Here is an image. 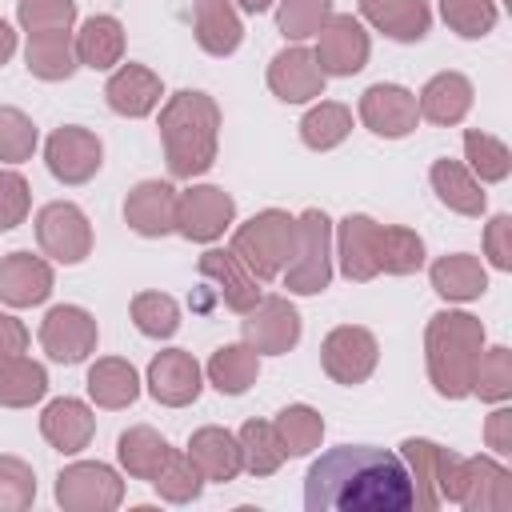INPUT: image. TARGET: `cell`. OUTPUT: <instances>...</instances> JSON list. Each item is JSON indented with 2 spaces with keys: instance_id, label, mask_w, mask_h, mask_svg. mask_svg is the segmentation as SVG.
Instances as JSON below:
<instances>
[{
  "instance_id": "6da1fadb",
  "label": "cell",
  "mask_w": 512,
  "mask_h": 512,
  "mask_svg": "<svg viewBox=\"0 0 512 512\" xmlns=\"http://www.w3.org/2000/svg\"><path fill=\"white\" fill-rule=\"evenodd\" d=\"M308 512H408L416 508L404 456L372 444H340L304 476Z\"/></svg>"
},
{
  "instance_id": "7a4b0ae2",
  "label": "cell",
  "mask_w": 512,
  "mask_h": 512,
  "mask_svg": "<svg viewBox=\"0 0 512 512\" xmlns=\"http://www.w3.org/2000/svg\"><path fill=\"white\" fill-rule=\"evenodd\" d=\"M160 140H164V160L176 180H192L212 168L216 160V140H220V108L204 92H176L160 108Z\"/></svg>"
},
{
  "instance_id": "3957f363",
  "label": "cell",
  "mask_w": 512,
  "mask_h": 512,
  "mask_svg": "<svg viewBox=\"0 0 512 512\" xmlns=\"http://www.w3.org/2000/svg\"><path fill=\"white\" fill-rule=\"evenodd\" d=\"M484 352V324L468 312H436L424 332L428 380L440 396L464 400L472 396V372Z\"/></svg>"
},
{
  "instance_id": "277c9868",
  "label": "cell",
  "mask_w": 512,
  "mask_h": 512,
  "mask_svg": "<svg viewBox=\"0 0 512 512\" xmlns=\"http://www.w3.org/2000/svg\"><path fill=\"white\" fill-rule=\"evenodd\" d=\"M292 244H296V220L280 208H264L232 232V252L256 280L280 276L292 256Z\"/></svg>"
},
{
  "instance_id": "5b68a950",
  "label": "cell",
  "mask_w": 512,
  "mask_h": 512,
  "mask_svg": "<svg viewBox=\"0 0 512 512\" xmlns=\"http://www.w3.org/2000/svg\"><path fill=\"white\" fill-rule=\"evenodd\" d=\"M284 284L296 296H316L332 280V220L320 208H308L296 220V244L284 264Z\"/></svg>"
},
{
  "instance_id": "8992f818",
  "label": "cell",
  "mask_w": 512,
  "mask_h": 512,
  "mask_svg": "<svg viewBox=\"0 0 512 512\" xmlns=\"http://www.w3.org/2000/svg\"><path fill=\"white\" fill-rule=\"evenodd\" d=\"M408 476H412V496L416 508H440V504H460V464L464 456L432 444V440H416L408 436L400 444Z\"/></svg>"
},
{
  "instance_id": "52a82bcc",
  "label": "cell",
  "mask_w": 512,
  "mask_h": 512,
  "mask_svg": "<svg viewBox=\"0 0 512 512\" xmlns=\"http://www.w3.org/2000/svg\"><path fill=\"white\" fill-rule=\"evenodd\" d=\"M56 500L68 512H112L124 500V484L108 464L80 460L56 476Z\"/></svg>"
},
{
  "instance_id": "ba28073f",
  "label": "cell",
  "mask_w": 512,
  "mask_h": 512,
  "mask_svg": "<svg viewBox=\"0 0 512 512\" xmlns=\"http://www.w3.org/2000/svg\"><path fill=\"white\" fill-rule=\"evenodd\" d=\"M376 360H380V344L368 328H356V324H340L324 336L320 344V364L324 372L336 380V384H364L372 372H376Z\"/></svg>"
},
{
  "instance_id": "9c48e42d",
  "label": "cell",
  "mask_w": 512,
  "mask_h": 512,
  "mask_svg": "<svg viewBox=\"0 0 512 512\" xmlns=\"http://www.w3.org/2000/svg\"><path fill=\"white\" fill-rule=\"evenodd\" d=\"M36 240H40L44 256H52L60 264H80L92 252V224H88V216L76 204L56 200V204H44L40 208V216H36Z\"/></svg>"
},
{
  "instance_id": "30bf717a",
  "label": "cell",
  "mask_w": 512,
  "mask_h": 512,
  "mask_svg": "<svg viewBox=\"0 0 512 512\" xmlns=\"http://www.w3.org/2000/svg\"><path fill=\"white\" fill-rule=\"evenodd\" d=\"M232 216H236V200L216 184H196L176 196V232L184 240L208 244L232 224Z\"/></svg>"
},
{
  "instance_id": "8fae6325",
  "label": "cell",
  "mask_w": 512,
  "mask_h": 512,
  "mask_svg": "<svg viewBox=\"0 0 512 512\" xmlns=\"http://www.w3.org/2000/svg\"><path fill=\"white\" fill-rule=\"evenodd\" d=\"M44 160H48V172L60 180V184H84L100 172V160H104V144L96 132L88 128H56L44 144Z\"/></svg>"
},
{
  "instance_id": "7c38bea8",
  "label": "cell",
  "mask_w": 512,
  "mask_h": 512,
  "mask_svg": "<svg viewBox=\"0 0 512 512\" xmlns=\"http://www.w3.org/2000/svg\"><path fill=\"white\" fill-rule=\"evenodd\" d=\"M316 36H320V44H316L312 56H316L324 76H352V72H360L368 64L372 44H368V32H364V24L356 16H336L332 12L328 24Z\"/></svg>"
},
{
  "instance_id": "4fadbf2b",
  "label": "cell",
  "mask_w": 512,
  "mask_h": 512,
  "mask_svg": "<svg viewBox=\"0 0 512 512\" xmlns=\"http://www.w3.org/2000/svg\"><path fill=\"white\" fill-rule=\"evenodd\" d=\"M244 344L268 356H280L288 348H296L300 340V316L284 296H260L248 312H244Z\"/></svg>"
},
{
  "instance_id": "5bb4252c",
  "label": "cell",
  "mask_w": 512,
  "mask_h": 512,
  "mask_svg": "<svg viewBox=\"0 0 512 512\" xmlns=\"http://www.w3.org/2000/svg\"><path fill=\"white\" fill-rule=\"evenodd\" d=\"M40 344L60 364H80L88 352H96V320L80 304H60L40 324Z\"/></svg>"
},
{
  "instance_id": "9a60e30c",
  "label": "cell",
  "mask_w": 512,
  "mask_h": 512,
  "mask_svg": "<svg viewBox=\"0 0 512 512\" xmlns=\"http://www.w3.org/2000/svg\"><path fill=\"white\" fill-rule=\"evenodd\" d=\"M360 120L384 136V140H400L416 128L420 112H416V96L400 84H372L364 96H360Z\"/></svg>"
},
{
  "instance_id": "2e32d148",
  "label": "cell",
  "mask_w": 512,
  "mask_h": 512,
  "mask_svg": "<svg viewBox=\"0 0 512 512\" xmlns=\"http://www.w3.org/2000/svg\"><path fill=\"white\" fill-rule=\"evenodd\" d=\"M324 80H328V76L320 72L316 56H312L308 48H300V44L276 52L272 64H268V88H272L284 104H304V100L324 96Z\"/></svg>"
},
{
  "instance_id": "e0dca14e",
  "label": "cell",
  "mask_w": 512,
  "mask_h": 512,
  "mask_svg": "<svg viewBox=\"0 0 512 512\" xmlns=\"http://www.w3.org/2000/svg\"><path fill=\"white\" fill-rule=\"evenodd\" d=\"M200 384H204V372H200L196 356L184 348H168L148 364V392L168 408L192 404L200 396Z\"/></svg>"
},
{
  "instance_id": "ac0fdd59",
  "label": "cell",
  "mask_w": 512,
  "mask_h": 512,
  "mask_svg": "<svg viewBox=\"0 0 512 512\" xmlns=\"http://www.w3.org/2000/svg\"><path fill=\"white\" fill-rule=\"evenodd\" d=\"M460 508L468 512H508L512 508V472L488 456L460 464Z\"/></svg>"
},
{
  "instance_id": "d6986e66",
  "label": "cell",
  "mask_w": 512,
  "mask_h": 512,
  "mask_svg": "<svg viewBox=\"0 0 512 512\" xmlns=\"http://www.w3.org/2000/svg\"><path fill=\"white\" fill-rule=\"evenodd\" d=\"M176 188L168 180H140L124 200V220L140 236H168L176 232Z\"/></svg>"
},
{
  "instance_id": "ffe728a7",
  "label": "cell",
  "mask_w": 512,
  "mask_h": 512,
  "mask_svg": "<svg viewBox=\"0 0 512 512\" xmlns=\"http://www.w3.org/2000/svg\"><path fill=\"white\" fill-rule=\"evenodd\" d=\"M376 240H380V224L364 212H348L336 228V256H340V272L356 284L380 276L376 268Z\"/></svg>"
},
{
  "instance_id": "44dd1931",
  "label": "cell",
  "mask_w": 512,
  "mask_h": 512,
  "mask_svg": "<svg viewBox=\"0 0 512 512\" xmlns=\"http://www.w3.org/2000/svg\"><path fill=\"white\" fill-rule=\"evenodd\" d=\"M52 292V268L48 260L32 252H8L0 260V300L12 308H32L44 304Z\"/></svg>"
},
{
  "instance_id": "7402d4cb",
  "label": "cell",
  "mask_w": 512,
  "mask_h": 512,
  "mask_svg": "<svg viewBox=\"0 0 512 512\" xmlns=\"http://www.w3.org/2000/svg\"><path fill=\"white\" fill-rule=\"evenodd\" d=\"M104 96H108V108L116 116L140 120L160 104V76L152 68H144V64H124V68H116L108 76Z\"/></svg>"
},
{
  "instance_id": "603a6c76",
  "label": "cell",
  "mask_w": 512,
  "mask_h": 512,
  "mask_svg": "<svg viewBox=\"0 0 512 512\" xmlns=\"http://www.w3.org/2000/svg\"><path fill=\"white\" fill-rule=\"evenodd\" d=\"M200 276L216 284L220 300L232 308V312H248L256 300H260V288H256V276L236 260V252L228 248H208L200 256Z\"/></svg>"
},
{
  "instance_id": "cb8c5ba5",
  "label": "cell",
  "mask_w": 512,
  "mask_h": 512,
  "mask_svg": "<svg viewBox=\"0 0 512 512\" xmlns=\"http://www.w3.org/2000/svg\"><path fill=\"white\" fill-rule=\"evenodd\" d=\"M188 456L192 464L200 468L204 480H216V484H228L240 476L244 468V456H240V440L228 432V428H196L192 440H188Z\"/></svg>"
},
{
  "instance_id": "d4e9b609",
  "label": "cell",
  "mask_w": 512,
  "mask_h": 512,
  "mask_svg": "<svg viewBox=\"0 0 512 512\" xmlns=\"http://www.w3.org/2000/svg\"><path fill=\"white\" fill-rule=\"evenodd\" d=\"M40 432L44 440L56 448V452H80L88 448L92 432H96V416L84 400H72V396H60L44 408L40 416Z\"/></svg>"
},
{
  "instance_id": "484cf974",
  "label": "cell",
  "mask_w": 512,
  "mask_h": 512,
  "mask_svg": "<svg viewBox=\"0 0 512 512\" xmlns=\"http://www.w3.org/2000/svg\"><path fill=\"white\" fill-rule=\"evenodd\" d=\"M192 28L208 56H232L244 40V24L228 0H192Z\"/></svg>"
},
{
  "instance_id": "4316f807",
  "label": "cell",
  "mask_w": 512,
  "mask_h": 512,
  "mask_svg": "<svg viewBox=\"0 0 512 512\" xmlns=\"http://www.w3.org/2000/svg\"><path fill=\"white\" fill-rule=\"evenodd\" d=\"M360 16L400 44L424 40L432 24V12L424 0H360Z\"/></svg>"
},
{
  "instance_id": "83f0119b",
  "label": "cell",
  "mask_w": 512,
  "mask_h": 512,
  "mask_svg": "<svg viewBox=\"0 0 512 512\" xmlns=\"http://www.w3.org/2000/svg\"><path fill=\"white\" fill-rule=\"evenodd\" d=\"M472 108V84L460 72H436L416 96V112L432 124H460Z\"/></svg>"
},
{
  "instance_id": "f1b7e54d",
  "label": "cell",
  "mask_w": 512,
  "mask_h": 512,
  "mask_svg": "<svg viewBox=\"0 0 512 512\" xmlns=\"http://www.w3.org/2000/svg\"><path fill=\"white\" fill-rule=\"evenodd\" d=\"M24 60H28V72L36 80H68L80 60H76V40L68 28H56V32H28V48H24Z\"/></svg>"
},
{
  "instance_id": "f546056e",
  "label": "cell",
  "mask_w": 512,
  "mask_h": 512,
  "mask_svg": "<svg viewBox=\"0 0 512 512\" xmlns=\"http://www.w3.org/2000/svg\"><path fill=\"white\" fill-rule=\"evenodd\" d=\"M428 180H432L440 204H448L452 212H460V216H480L484 212V188L460 160H448V156L432 160Z\"/></svg>"
},
{
  "instance_id": "4dcf8cb0",
  "label": "cell",
  "mask_w": 512,
  "mask_h": 512,
  "mask_svg": "<svg viewBox=\"0 0 512 512\" xmlns=\"http://www.w3.org/2000/svg\"><path fill=\"white\" fill-rule=\"evenodd\" d=\"M432 288H436L444 300L464 304V300L484 296V288H488V272H484V264H480L476 256H468V252H452V256H440V260L432 264Z\"/></svg>"
},
{
  "instance_id": "1f68e13d",
  "label": "cell",
  "mask_w": 512,
  "mask_h": 512,
  "mask_svg": "<svg viewBox=\"0 0 512 512\" xmlns=\"http://www.w3.org/2000/svg\"><path fill=\"white\" fill-rule=\"evenodd\" d=\"M124 56V28L116 16H88L76 32V60L84 68H112Z\"/></svg>"
},
{
  "instance_id": "d6a6232c",
  "label": "cell",
  "mask_w": 512,
  "mask_h": 512,
  "mask_svg": "<svg viewBox=\"0 0 512 512\" xmlns=\"http://www.w3.org/2000/svg\"><path fill=\"white\" fill-rule=\"evenodd\" d=\"M260 376V352L248 348V344H224L212 352L208 360V380L216 384V392L224 396H240L256 384Z\"/></svg>"
},
{
  "instance_id": "836d02e7",
  "label": "cell",
  "mask_w": 512,
  "mask_h": 512,
  "mask_svg": "<svg viewBox=\"0 0 512 512\" xmlns=\"http://www.w3.org/2000/svg\"><path fill=\"white\" fill-rule=\"evenodd\" d=\"M88 396L100 404V408H128L136 396H140V376L128 360H96L88 368Z\"/></svg>"
},
{
  "instance_id": "e575fe53",
  "label": "cell",
  "mask_w": 512,
  "mask_h": 512,
  "mask_svg": "<svg viewBox=\"0 0 512 512\" xmlns=\"http://www.w3.org/2000/svg\"><path fill=\"white\" fill-rule=\"evenodd\" d=\"M168 452H172L168 440L148 424H136V428L120 432V440H116V456H120L124 472L136 476V480H152Z\"/></svg>"
},
{
  "instance_id": "d590c367",
  "label": "cell",
  "mask_w": 512,
  "mask_h": 512,
  "mask_svg": "<svg viewBox=\"0 0 512 512\" xmlns=\"http://www.w3.org/2000/svg\"><path fill=\"white\" fill-rule=\"evenodd\" d=\"M48 392V372L44 364L28 360V356H12L0 360V404L4 408H28Z\"/></svg>"
},
{
  "instance_id": "8d00e7d4",
  "label": "cell",
  "mask_w": 512,
  "mask_h": 512,
  "mask_svg": "<svg viewBox=\"0 0 512 512\" xmlns=\"http://www.w3.org/2000/svg\"><path fill=\"white\" fill-rule=\"evenodd\" d=\"M424 264V240L412 228L400 224H380V240H376V268L388 276H408Z\"/></svg>"
},
{
  "instance_id": "74e56055",
  "label": "cell",
  "mask_w": 512,
  "mask_h": 512,
  "mask_svg": "<svg viewBox=\"0 0 512 512\" xmlns=\"http://www.w3.org/2000/svg\"><path fill=\"white\" fill-rule=\"evenodd\" d=\"M236 440H240L244 468H248L252 476H272V472L288 460V452H284V444H280V432H276V424H268V420H248Z\"/></svg>"
},
{
  "instance_id": "f35d334b",
  "label": "cell",
  "mask_w": 512,
  "mask_h": 512,
  "mask_svg": "<svg viewBox=\"0 0 512 512\" xmlns=\"http://www.w3.org/2000/svg\"><path fill=\"white\" fill-rule=\"evenodd\" d=\"M352 132V112L336 100H320L304 120H300V140L316 152H328L336 144H344V136Z\"/></svg>"
},
{
  "instance_id": "ab89813d",
  "label": "cell",
  "mask_w": 512,
  "mask_h": 512,
  "mask_svg": "<svg viewBox=\"0 0 512 512\" xmlns=\"http://www.w3.org/2000/svg\"><path fill=\"white\" fill-rule=\"evenodd\" d=\"M276 432H280V444L288 456H308L312 448H320V436H324V416L308 404H288L280 416H276Z\"/></svg>"
},
{
  "instance_id": "60d3db41",
  "label": "cell",
  "mask_w": 512,
  "mask_h": 512,
  "mask_svg": "<svg viewBox=\"0 0 512 512\" xmlns=\"http://www.w3.org/2000/svg\"><path fill=\"white\" fill-rule=\"evenodd\" d=\"M464 152H468V172H472L476 180H484V184H496V180H504V176L512 172V152H508V144L496 140V136H488V132L468 128V132H464Z\"/></svg>"
},
{
  "instance_id": "b9f144b4",
  "label": "cell",
  "mask_w": 512,
  "mask_h": 512,
  "mask_svg": "<svg viewBox=\"0 0 512 512\" xmlns=\"http://www.w3.org/2000/svg\"><path fill=\"white\" fill-rule=\"evenodd\" d=\"M152 484H156V492H160L164 500H172V504H188V500L200 496L204 476H200V468L192 464L188 452H176V448H172V452L164 456L160 472L152 476Z\"/></svg>"
},
{
  "instance_id": "7bdbcfd3",
  "label": "cell",
  "mask_w": 512,
  "mask_h": 512,
  "mask_svg": "<svg viewBox=\"0 0 512 512\" xmlns=\"http://www.w3.org/2000/svg\"><path fill=\"white\" fill-rule=\"evenodd\" d=\"M472 392L480 400H492V404H504L512 396V352L504 344L480 352L476 372H472Z\"/></svg>"
},
{
  "instance_id": "ee69618b",
  "label": "cell",
  "mask_w": 512,
  "mask_h": 512,
  "mask_svg": "<svg viewBox=\"0 0 512 512\" xmlns=\"http://www.w3.org/2000/svg\"><path fill=\"white\" fill-rule=\"evenodd\" d=\"M440 16L456 36L480 40L496 28V0H440Z\"/></svg>"
},
{
  "instance_id": "f6af8a7d",
  "label": "cell",
  "mask_w": 512,
  "mask_h": 512,
  "mask_svg": "<svg viewBox=\"0 0 512 512\" xmlns=\"http://www.w3.org/2000/svg\"><path fill=\"white\" fill-rule=\"evenodd\" d=\"M332 16V0H280L276 4V28L288 40H308L316 36Z\"/></svg>"
},
{
  "instance_id": "bcb514c9",
  "label": "cell",
  "mask_w": 512,
  "mask_h": 512,
  "mask_svg": "<svg viewBox=\"0 0 512 512\" xmlns=\"http://www.w3.org/2000/svg\"><path fill=\"white\" fill-rule=\"evenodd\" d=\"M132 320H136V328H140L144 336L168 340V336L180 328V308H176V300L164 296V292H140V296L132 300Z\"/></svg>"
},
{
  "instance_id": "7dc6e473",
  "label": "cell",
  "mask_w": 512,
  "mask_h": 512,
  "mask_svg": "<svg viewBox=\"0 0 512 512\" xmlns=\"http://www.w3.org/2000/svg\"><path fill=\"white\" fill-rule=\"evenodd\" d=\"M16 20L24 24V32L72 28V20H76V0H16Z\"/></svg>"
},
{
  "instance_id": "c3c4849f",
  "label": "cell",
  "mask_w": 512,
  "mask_h": 512,
  "mask_svg": "<svg viewBox=\"0 0 512 512\" xmlns=\"http://www.w3.org/2000/svg\"><path fill=\"white\" fill-rule=\"evenodd\" d=\"M36 500V476L24 460L0 456V512H24Z\"/></svg>"
},
{
  "instance_id": "681fc988",
  "label": "cell",
  "mask_w": 512,
  "mask_h": 512,
  "mask_svg": "<svg viewBox=\"0 0 512 512\" xmlns=\"http://www.w3.org/2000/svg\"><path fill=\"white\" fill-rule=\"evenodd\" d=\"M36 152V124L20 108H0V160H28Z\"/></svg>"
},
{
  "instance_id": "f907efd6",
  "label": "cell",
  "mask_w": 512,
  "mask_h": 512,
  "mask_svg": "<svg viewBox=\"0 0 512 512\" xmlns=\"http://www.w3.org/2000/svg\"><path fill=\"white\" fill-rule=\"evenodd\" d=\"M28 204H32L28 180L20 172H12V168H0V232L16 228L28 216Z\"/></svg>"
},
{
  "instance_id": "816d5d0a",
  "label": "cell",
  "mask_w": 512,
  "mask_h": 512,
  "mask_svg": "<svg viewBox=\"0 0 512 512\" xmlns=\"http://www.w3.org/2000/svg\"><path fill=\"white\" fill-rule=\"evenodd\" d=\"M484 248H488V260H492L500 272L512 268V216H508V212H500V216L488 220V228H484Z\"/></svg>"
},
{
  "instance_id": "f5cc1de1",
  "label": "cell",
  "mask_w": 512,
  "mask_h": 512,
  "mask_svg": "<svg viewBox=\"0 0 512 512\" xmlns=\"http://www.w3.org/2000/svg\"><path fill=\"white\" fill-rule=\"evenodd\" d=\"M484 440H488V448L500 452V456L512 452V412H508V408H496V412L484 420Z\"/></svg>"
},
{
  "instance_id": "db71d44e",
  "label": "cell",
  "mask_w": 512,
  "mask_h": 512,
  "mask_svg": "<svg viewBox=\"0 0 512 512\" xmlns=\"http://www.w3.org/2000/svg\"><path fill=\"white\" fill-rule=\"evenodd\" d=\"M24 348H28V328L16 316H0V360L24 356Z\"/></svg>"
},
{
  "instance_id": "11a10c76",
  "label": "cell",
  "mask_w": 512,
  "mask_h": 512,
  "mask_svg": "<svg viewBox=\"0 0 512 512\" xmlns=\"http://www.w3.org/2000/svg\"><path fill=\"white\" fill-rule=\"evenodd\" d=\"M12 52H16V32L0 20V64H8V60H12Z\"/></svg>"
},
{
  "instance_id": "9f6ffc18",
  "label": "cell",
  "mask_w": 512,
  "mask_h": 512,
  "mask_svg": "<svg viewBox=\"0 0 512 512\" xmlns=\"http://www.w3.org/2000/svg\"><path fill=\"white\" fill-rule=\"evenodd\" d=\"M272 4H276V0H240V8H244V12H268Z\"/></svg>"
}]
</instances>
